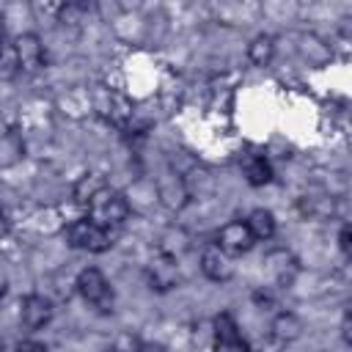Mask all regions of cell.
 Returning a JSON list of instances; mask_svg holds the SVG:
<instances>
[{"instance_id":"6da1fadb","label":"cell","mask_w":352,"mask_h":352,"mask_svg":"<svg viewBox=\"0 0 352 352\" xmlns=\"http://www.w3.org/2000/svg\"><path fill=\"white\" fill-rule=\"evenodd\" d=\"M88 217L104 228L110 226H121L129 217V201L124 198V192L113 190V187H99L94 192V198L88 201Z\"/></svg>"},{"instance_id":"7a4b0ae2","label":"cell","mask_w":352,"mask_h":352,"mask_svg":"<svg viewBox=\"0 0 352 352\" xmlns=\"http://www.w3.org/2000/svg\"><path fill=\"white\" fill-rule=\"evenodd\" d=\"M69 236V245L72 248H80V250H88V253H104L113 248V234L110 228L94 223L91 217H80L69 226L66 231Z\"/></svg>"},{"instance_id":"3957f363","label":"cell","mask_w":352,"mask_h":352,"mask_svg":"<svg viewBox=\"0 0 352 352\" xmlns=\"http://www.w3.org/2000/svg\"><path fill=\"white\" fill-rule=\"evenodd\" d=\"M77 292H80V297L85 300V302H91L94 308H99L102 314H107V311H113V289H110V283H107V278H104V272L102 270H96V267H85L80 275H77Z\"/></svg>"},{"instance_id":"277c9868","label":"cell","mask_w":352,"mask_h":352,"mask_svg":"<svg viewBox=\"0 0 352 352\" xmlns=\"http://www.w3.org/2000/svg\"><path fill=\"white\" fill-rule=\"evenodd\" d=\"M11 47H14V58H16L19 72L36 74L44 66V47H41V38L36 33H22Z\"/></svg>"},{"instance_id":"5b68a950","label":"cell","mask_w":352,"mask_h":352,"mask_svg":"<svg viewBox=\"0 0 352 352\" xmlns=\"http://www.w3.org/2000/svg\"><path fill=\"white\" fill-rule=\"evenodd\" d=\"M253 236H250V231H248V226H245V220H231V223H226L220 231H217V248L226 253V256H242V253H248L250 248H253Z\"/></svg>"},{"instance_id":"8992f818","label":"cell","mask_w":352,"mask_h":352,"mask_svg":"<svg viewBox=\"0 0 352 352\" xmlns=\"http://www.w3.org/2000/svg\"><path fill=\"white\" fill-rule=\"evenodd\" d=\"M201 272L214 280V283H226L231 275H234V264H231V256H226L214 242L204 248L201 253Z\"/></svg>"},{"instance_id":"52a82bcc","label":"cell","mask_w":352,"mask_h":352,"mask_svg":"<svg viewBox=\"0 0 352 352\" xmlns=\"http://www.w3.org/2000/svg\"><path fill=\"white\" fill-rule=\"evenodd\" d=\"M148 283H151V289H157V292L173 289V286L179 283V264H176V258L168 256V253L157 256V258L148 264Z\"/></svg>"},{"instance_id":"ba28073f","label":"cell","mask_w":352,"mask_h":352,"mask_svg":"<svg viewBox=\"0 0 352 352\" xmlns=\"http://www.w3.org/2000/svg\"><path fill=\"white\" fill-rule=\"evenodd\" d=\"M50 319H52V305H50L47 297H41V294H28V297L22 300V322H25V327L38 330V327H44Z\"/></svg>"},{"instance_id":"9c48e42d","label":"cell","mask_w":352,"mask_h":352,"mask_svg":"<svg viewBox=\"0 0 352 352\" xmlns=\"http://www.w3.org/2000/svg\"><path fill=\"white\" fill-rule=\"evenodd\" d=\"M267 270L275 275V280L283 286V283H289L292 278H294V272H297V261H294V256L289 253V250H272V253H267Z\"/></svg>"},{"instance_id":"30bf717a","label":"cell","mask_w":352,"mask_h":352,"mask_svg":"<svg viewBox=\"0 0 352 352\" xmlns=\"http://www.w3.org/2000/svg\"><path fill=\"white\" fill-rule=\"evenodd\" d=\"M245 226H248V231H250V236L258 242H264V239H272V234H275V217H272V212L270 209H253L250 214H248V220H245Z\"/></svg>"},{"instance_id":"8fae6325","label":"cell","mask_w":352,"mask_h":352,"mask_svg":"<svg viewBox=\"0 0 352 352\" xmlns=\"http://www.w3.org/2000/svg\"><path fill=\"white\" fill-rule=\"evenodd\" d=\"M270 330H272V336H275L278 341H294V338H300V333H302V322H300L297 314L280 311V314L272 319Z\"/></svg>"},{"instance_id":"7c38bea8","label":"cell","mask_w":352,"mask_h":352,"mask_svg":"<svg viewBox=\"0 0 352 352\" xmlns=\"http://www.w3.org/2000/svg\"><path fill=\"white\" fill-rule=\"evenodd\" d=\"M245 179H248V184H253V187L270 184V179H272V168H270V162H267L261 154L248 157V160H245Z\"/></svg>"},{"instance_id":"4fadbf2b","label":"cell","mask_w":352,"mask_h":352,"mask_svg":"<svg viewBox=\"0 0 352 352\" xmlns=\"http://www.w3.org/2000/svg\"><path fill=\"white\" fill-rule=\"evenodd\" d=\"M272 55H275V38L267 36V33H258V36L250 41V47H248V58H250V63H256V66H267V63L272 60Z\"/></svg>"},{"instance_id":"5bb4252c","label":"cell","mask_w":352,"mask_h":352,"mask_svg":"<svg viewBox=\"0 0 352 352\" xmlns=\"http://www.w3.org/2000/svg\"><path fill=\"white\" fill-rule=\"evenodd\" d=\"M99 187H104V182H102L96 173H85V176L74 184V201L82 204V206H88V201L94 198V192H96Z\"/></svg>"},{"instance_id":"9a60e30c","label":"cell","mask_w":352,"mask_h":352,"mask_svg":"<svg viewBox=\"0 0 352 352\" xmlns=\"http://www.w3.org/2000/svg\"><path fill=\"white\" fill-rule=\"evenodd\" d=\"M140 338H135L132 333H121L118 338H116V344H113V349L116 352H140Z\"/></svg>"},{"instance_id":"2e32d148","label":"cell","mask_w":352,"mask_h":352,"mask_svg":"<svg viewBox=\"0 0 352 352\" xmlns=\"http://www.w3.org/2000/svg\"><path fill=\"white\" fill-rule=\"evenodd\" d=\"M16 352H47V346H44L41 341L28 338V341H19V344H16Z\"/></svg>"},{"instance_id":"e0dca14e","label":"cell","mask_w":352,"mask_h":352,"mask_svg":"<svg viewBox=\"0 0 352 352\" xmlns=\"http://www.w3.org/2000/svg\"><path fill=\"white\" fill-rule=\"evenodd\" d=\"M223 352H253V349H250V344H248L245 338H236V341H231L228 346H223Z\"/></svg>"},{"instance_id":"ac0fdd59","label":"cell","mask_w":352,"mask_h":352,"mask_svg":"<svg viewBox=\"0 0 352 352\" xmlns=\"http://www.w3.org/2000/svg\"><path fill=\"white\" fill-rule=\"evenodd\" d=\"M349 236H352L349 226H341V234H338V248H341L344 253H349Z\"/></svg>"},{"instance_id":"d6986e66","label":"cell","mask_w":352,"mask_h":352,"mask_svg":"<svg viewBox=\"0 0 352 352\" xmlns=\"http://www.w3.org/2000/svg\"><path fill=\"white\" fill-rule=\"evenodd\" d=\"M6 52V28H3V16H0V55Z\"/></svg>"},{"instance_id":"ffe728a7","label":"cell","mask_w":352,"mask_h":352,"mask_svg":"<svg viewBox=\"0 0 352 352\" xmlns=\"http://www.w3.org/2000/svg\"><path fill=\"white\" fill-rule=\"evenodd\" d=\"M3 231H6V220H3V214H0V236H3Z\"/></svg>"},{"instance_id":"44dd1931","label":"cell","mask_w":352,"mask_h":352,"mask_svg":"<svg viewBox=\"0 0 352 352\" xmlns=\"http://www.w3.org/2000/svg\"><path fill=\"white\" fill-rule=\"evenodd\" d=\"M0 352H3V341H0Z\"/></svg>"},{"instance_id":"7402d4cb","label":"cell","mask_w":352,"mask_h":352,"mask_svg":"<svg viewBox=\"0 0 352 352\" xmlns=\"http://www.w3.org/2000/svg\"><path fill=\"white\" fill-rule=\"evenodd\" d=\"M107 352H116V349H107Z\"/></svg>"}]
</instances>
